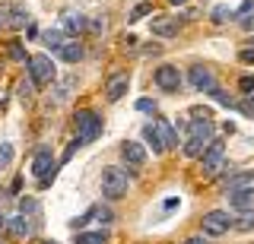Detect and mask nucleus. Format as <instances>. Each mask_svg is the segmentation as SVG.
I'll return each mask as SVG.
<instances>
[{"mask_svg":"<svg viewBox=\"0 0 254 244\" xmlns=\"http://www.w3.org/2000/svg\"><path fill=\"white\" fill-rule=\"evenodd\" d=\"M102 194H105V200H121V196H127V175H124V168L108 165V168L102 171Z\"/></svg>","mask_w":254,"mask_h":244,"instance_id":"obj_4","label":"nucleus"},{"mask_svg":"<svg viewBox=\"0 0 254 244\" xmlns=\"http://www.w3.org/2000/svg\"><path fill=\"white\" fill-rule=\"evenodd\" d=\"M222 187H226V194L242 191V187H254V171H238V175H229Z\"/></svg>","mask_w":254,"mask_h":244,"instance_id":"obj_16","label":"nucleus"},{"mask_svg":"<svg viewBox=\"0 0 254 244\" xmlns=\"http://www.w3.org/2000/svg\"><path fill=\"white\" fill-rule=\"evenodd\" d=\"M254 10V0H245L242 6H238V16H248V13Z\"/></svg>","mask_w":254,"mask_h":244,"instance_id":"obj_38","label":"nucleus"},{"mask_svg":"<svg viewBox=\"0 0 254 244\" xmlns=\"http://www.w3.org/2000/svg\"><path fill=\"white\" fill-rule=\"evenodd\" d=\"M86 29H89V32H102L105 22H102V19H86Z\"/></svg>","mask_w":254,"mask_h":244,"instance_id":"obj_37","label":"nucleus"},{"mask_svg":"<svg viewBox=\"0 0 254 244\" xmlns=\"http://www.w3.org/2000/svg\"><path fill=\"white\" fill-rule=\"evenodd\" d=\"M76 244H108V235L105 232H79Z\"/></svg>","mask_w":254,"mask_h":244,"instance_id":"obj_23","label":"nucleus"},{"mask_svg":"<svg viewBox=\"0 0 254 244\" xmlns=\"http://www.w3.org/2000/svg\"><path fill=\"white\" fill-rule=\"evenodd\" d=\"M16 89H19V92H16L19 98H32V92H35V83H32V80H22Z\"/></svg>","mask_w":254,"mask_h":244,"instance_id":"obj_31","label":"nucleus"},{"mask_svg":"<svg viewBox=\"0 0 254 244\" xmlns=\"http://www.w3.org/2000/svg\"><path fill=\"white\" fill-rule=\"evenodd\" d=\"M42 42H45L51 51H61V48H64V35H61V29H45V32H42Z\"/></svg>","mask_w":254,"mask_h":244,"instance_id":"obj_21","label":"nucleus"},{"mask_svg":"<svg viewBox=\"0 0 254 244\" xmlns=\"http://www.w3.org/2000/svg\"><path fill=\"white\" fill-rule=\"evenodd\" d=\"M238 60H242V64H254V48H245V51H238Z\"/></svg>","mask_w":254,"mask_h":244,"instance_id":"obj_36","label":"nucleus"},{"mask_svg":"<svg viewBox=\"0 0 254 244\" xmlns=\"http://www.w3.org/2000/svg\"><path fill=\"white\" fill-rule=\"evenodd\" d=\"M3 228L13 235V238H29V235L35 232V228H32V222H29L26 216H6V225H3Z\"/></svg>","mask_w":254,"mask_h":244,"instance_id":"obj_14","label":"nucleus"},{"mask_svg":"<svg viewBox=\"0 0 254 244\" xmlns=\"http://www.w3.org/2000/svg\"><path fill=\"white\" fill-rule=\"evenodd\" d=\"M73 124H76V140H79V146H86V143H92V140L102 137V117L95 114V111H89V108L76 111Z\"/></svg>","mask_w":254,"mask_h":244,"instance_id":"obj_2","label":"nucleus"},{"mask_svg":"<svg viewBox=\"0 0 254 244\" xmlns=\"http://www.w3.org/2000/svg\"><path fill=\"white\" fill-rule=\"evenodd\" d=\"M149 13H153V3H137L130 10V16H127V22H140L143 16H149Z\"/></svg>","mask_w":254,"mask_h":244,"instance_id":"obj_27","label":"nucleus"},{"mask_svg":"<svg viewBox=\"0 0 254 244\" xmlns=\"http://www.w3.org/2000/svg\"><path fill=\"white\" fill-rule=\"evenodd\" d=\"M92 216L99 219L102 225H108V222H115V216H111V209H105V206H99V209H92Z\"/></svg>","mask_w":254,"mask_h":244,"instance_id":"obj_32","label":"nucleus"},{"mask_svg":"<svg viewBox=\"0 0 254 244\" xmlns=\"http://www.w3.org/2000/svg\"><path fill=\"white\" fill-rule=\"evenodd\" d=\"M226 196H229V206L238 209V212L254 209V187H242V191H232V194H226Z\"/></svg>","mask_w":254,"mask_h":244,"instance_id":"obj_12","label":"nucleus"},{"mask_svg":"<svg viewBox=\"0 0 254 244\" xmlns=\"http://www.w3.org/2000/svg\"><path fill=\"white\" fill-rule=\"evenodd\" d=\"M32 175L38 178L42 187H48L54 181V152H51V146H38L35 159H32Z\"/></svg>","mask_w":254,"mask_h":244,"instance_id":"obj_5","label":"nucleus"},{"mask_svg":"<svg viewBox=\"0 0 254 244\" xmlns=\"http://www.w3.org/2000/svg\"><path fill=\"white\" fill-rule=\"evenodd\" d=\"M169 3H172V6H181V3H188V0H169Z\"/></svg>","mask_w":254,"mask_h":244,"instance_id":"obj_42","label":"nucleus"},{"mask_svg":"<svg viewBox=\"0 0 254 244\" xmlns=\"http://www.w3.org/2000/svg\"><path fill=\"white\" fill-rule=\"evenodd\" d=\"M232 228H238V232H251L254 228V209H245L238 219H232Z\"/></svg>","mask_w":254,"mask_h":244,"instance_id":"obj_24","label":"nucleus"},{"mask_svg":"<svg viewBox=\"0 0 254 244\" xmlns=\"http://www.w3.org/2000/svg\"><path fill=\"white\" fill-rule=\"evenodd\" d=\"M229 19H232L229 6H216V10H213V22H216V26H222V22H229Z\"/></svg>","mask_w":254,"mask_h":244,"instance_id":"obj_30","label":"nucleus"},{"mask_svg":"<svg viewBox=\"0 0 254 244\" xmlns=\"http://www.w3.org/2000/svg\"><path fill=\"white\" fill-rule=\"evenodd\" d=\"M19 216H26L29 222H32V228H35V222H38V200H32V196H26V200H19Z\"/></svg>","mask_w":254,"mask_h":244,"instance_id":"obj_20","label":"nucleus"},{"mask_svg":"<svg viewBox=\"0 0 254 244\" xmlns=\"http://www.w3.org/2000/svg\"><path fill=\"white\" fill-rule=\"evenodd\" d=\"M206 96H210L213 101H219V105H226V108H235V98H232V96H229V92H222V89H219V86H213V89H210V92H206Z\"/></svg>","mask_w":254,"mask_h":244,"instance_id":"obj_25","label":"nucleus"},{"mask_svg":"<svg viewBox=\"0 0 254 244\" xmlns=\"http://www.w3.org/2000/svg\"><path fill=\"white\" fill-rule=\"evenodd\" d=\"M156 86H159L162 92H178V89H181V73H178V67H172V64L159 67V70H156Z\"/></svg>","mask_w":254,"mask_h":244,"instance_id":"obj_9","label":"nucleus"},{"mask_svg":"<svg viewBox=\"0 0 254 244\" xmlns=\"http://www.w3.org/2000/svg\"><path fill=\"white\" fill-rule=\"evenodd\" d=\"M143 137H146V143L153 146V152H156V155H162V152H165L162 143H159V137H156V130H153V124H146V127H143Z\"/></svg>","mask_w":254,"mask_h":244,"instance_id":"obj_26","label":"nucleus"},{"mask_svg":"<svg viewBox=\"0 0 254 244\" xmlns=\"http://www.w3.org/2000/svg\"><path fill=\"white\" fill-rule=\"evenodd\" d=\"M70 89H73V80H64V83L58 86V89H54V92H58V96H54V101H67Z\"/></svg>","mask_w":254,"mask_h":244,"instance_id":"obj_29","label":"nucleus"},{"mask_svg":"<svg viewBox=\"0 0 254 244\" xmlns=\"http://www.w3.org/2000/svg\"><path fill=\"white\" fill-rule=\"evenodd\" d=\"M58 54H61L64 64H79V60H83V45L79 42H64V48Z\"/></svg>","mask_w":254,"mask_h":244,"instance_id":"obj_17","label":"nucleus"},{"mask_svg":"<svg viewBox=\"0 0 254 244\" xmlns=\"http://www.w3.org/2000/svg\"><path fill=\"white\" fill-rule=\"evenodd\" d=\"M137 111H143V114H156V101H153V98H140V101H137Z\"/></svg>","mask_w":254,"mask_h":244,"instance_id":"obj_33","label":"nucleus"},{"mask_svg":"<svg viewBox=\"0 0 254 244\" xmlns=\"http://www.w3.org/2000/svg\"><path fill=\"white\" fill-rule=\"evenodd\" d=\"M251 48H254V38H251Z\"/></svg>","mask_w":254,"mask_h":244,"instance_id":"obj_44","label":"nucleus"},{"mask_svg":"<svg viewBox=\"0 0 254 244\" xmlns=\"http://www.w3.org/2000/svg\"><path fill=\"white\" fill-rule=\"evenodd\" d=\"M238 89H242L245 96H248V92H254V76H242V80H238Z\"/></svg>","mask_w":254,"mask_h":244,"instance_id":"obj_35","label":"nucleus"},{"mask_svg":"<svg viewBox=\"0 0 254 244\" xmlns=\"http://www.w3.org/2000/svg\"><path fill=\"white\" fill-rule=\"evenodd\" d=\"M64 32H70V35H79L86 29V16H79V13H67V16H64Z\"/></svg>","mask_w":254,"mask_h":244,"instance_id":"obj_18","label":"nucleus"},{"mask_svg":"<svg viewBox=\"0 0 254 244\" xmlns=\"http://www.w3.org/2000/svg\"><path fill=\"white\" fill-rule=\"evenodd\" d=\"M222 168H226V146H222V140H213V143L206 146V152L200 155V175L210 181V178H216Z\"/></svg>","mask_w":254,"mask_h":244,"instance_id":"obj_3","label":"nucleus"},{"mask_svg":"<svg viewBox=\"0 0 254 244\" xmlns=\"http://www.w3.org/2000/svg\"><path fill=\"white\" fill-rule=\"evenodd\" d=\"M153 130H156V137H159V143H162V149H172V146H178V133L172 130V124L169 121H153Z\"/></svg>","mask_w":254,"mask_h":244,"instance_id":"obj_13","label":"nucleus"},{"mask_svg":"<svg viewBox=\"0 0 254 244\" xmlns=\"http://www.w3.org/2000/svg\"><path fill=\"white\" fill-rule=\"evenodd\" d=\"M42 244H58V241H42Z\"/></svg>","mask_w":254,"mask_h":244,"instance_id":"obj_43","label":"nucleus"},{"mask_svg":"<svg viewBox=\"0 0 254 244\" xmlns=\"http://www.w3.org/2000/svg\"><path fill=\"white\" fill-rule=\"evenodd\" d=\"M127 89H130V76L115 73V76H108V83H105V98L108 101H121L127 96Z\"/></svg>","mask_w":254,"mask_h":244,"instance_id":"obj_10","label":"nucleus"},{"mask_svg":"<svg viewBox=\"0 0 254 244\" xmlns=\"http://www.w3.org/2000/svg\"><path fill=\"white\" fill-rule=\"evenodd\" d=\"M210 143H213V121H210V117H194V121L188 124L185 155H188V159H200Z\"/></svg>","mask_w":254,"mask_h":244,"instance_id":"obj_1","label":"nucleus"},{"mask_svg":"<svg viewBox=\"0 0 254 244\" xmlns=\"http://www.w3.org/2000/svg\"><path fill=\"white\" fill-rule=\"evenodd\" d=\"M121 155L130 168H143V165H146V149H143V143H137V140L121 143Z\"/></svg>","mask_w":254,"mask_h":244,"instance_id":"obj_11","label":"nucleus"},{"mask_svg":"<svg viewBox=\"0 0 254 244\" xmlns=\"http://www.w3.org/2000/svg\"><path fill=\"white\" fill-rule=\"evenodd\" d=\"M6 13H10V10H3V6H0V29L6 26Z\"/></svg>","mask_w":254,"mask_h":244,"instance_id":"obj_40","label":"nucleus"},{"mask_svg":"<svg viewBox=\"0 0 254 244\" xmlns=\"http://www.w3.org/2000/svg\"><path fill=\"white\" fill-rule=\"evenodd\" d=\"M229 228H232L229 212L213 209V212H206V216H203V235H210V238H219V235H226Z\"/></svg>","mask_w":254,"mask_h":244,"instance_id":"obj_7","label":"nucleus"},{"mask_svg":"<svg viewBox=\"0 0 254 244\" xmlns=\"http://www.w3.org/2000/svg\"><path fill=\"white\" fill-rule=\"evenodd\" d=\"M89 219H92V209L86 212V216H76V219H70V228H73V232H76V228H83L86 222H89Z\"/></svg>","mask_w":254,"mask_h":244,"instance_id":"obj_34","label":"nucleus"},{"mask_svg":"<svg viewBox=\"0 0 254 244\" xmlns=\"http://www.w3.org/2000/svg\"><path fill=\"white\" fill-rule=\"evenodd\" d=\"M185 244H210V241H206V238H203V235H190V238H188Z\"/></svg>","mask_w":254,"mask_h":244,"instance_id":"obj_39","label":"nucleus"},{"mask_svg":"<svg viewBox=\"0 0 254 244\" xmlns=\"http://www.w3.org/2000/svg\"><path fill=\"white\" fill-rule=\"evenodd\" d=\"M245 101H248V108L254 111V92H248V98H245Z\"/></svg>","mask_w":254,"mask_h":244,"instance_id":"obj_41","label":"nucleus"},{"mask_svg":"<svg viewBox=\"0 0 254 244\" xmlns=\"http://www.w3.org/2000/svg\"><path fill=\"white\" fill-rule=\"evenodd\" d=\"M153 35H162V38L178 35V16H159V19H153Z\"/></svg>","mask_w":254,"mask_h":244,"instance_id":"obj_15","label":"nucleus"},{"mask_svg":"<svg viewBox=\"0 0 254 244\" xmlns=\"http://www.w3.org/2000/svg\"><path fill=\"white\" fill-rule=\"evenodd\" d=\"M29 73L35 86H48L54 80V64L48 54H29Z\"/></svg>","mask_w":254,"mask_h":244,"instance_id":"obj_6","label":"nucleus"},{"mask_svg":"<svg viewBox=\"0 0 254 244\" xmlns=\"http://www.w3.org/2000/svg\"><path fill=\"white\" fill-rule=\"evenodd\" d=\"M188 80H190V86H194L197 92H210L213 86H216V76H213V70L203 67V64H194V67H190Z\"/></svg>","mask_w":254,"mask_h":244,"instance_id":"obj_8","label":"nucleus"},{"mask_svg":"<svg viewBox=\"0 0 254 244\" xmlns=\"http://www.w3.org/2000/svg\"><path fill=\"white\" fill-rule=\"evenodd\" d=\"M13 162V143H0V168Z\"/></svg>","mask_w":254,"mask_h":244,"instance_id":"obj_28","label":"nucleus"},{"mask_svg":"<svg viewBox=\"0 0 254 244\" xmlns=\"http://www.w3.org/2000/svg\"><path fill=\"white\" fill-rule=\"evenodd\" d=\"M6 16H10V19H6V26H10V29H22L29 22V10H26V6H13Z\"/></svg>","mask_w":254,"mask_h":244,"instance_id":"obj_19","label":"nucleus"},{"mask_svg":"<svg viewBox=\"0 0 254 244\" xmlns=\"http://www.w3.org/2000/svg\"><path fill=\"white\" fill-rule=\"evenodd\" d=\"M6 54H10V60H16V64H29V54L22 48V42H6Z\"/></svg>","mask_w":254,"mask_h":244,"instance_id":"obj_22","label":"nucleus"}]
</instances>
